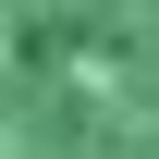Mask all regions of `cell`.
Returning <instances> with one entry per match:
<instances>
[{
  "instance_id": "cell-1",
  "label": "cell",
  "mask_w": 159,
  "mask_h": 159,
  "mask_svg": "<svg viewBox=\"0 0 159 159\" xmlns=\"http://www.w3.org/2000/svg\"><path fill=\"white\" fill-rule=\"evenodd\" d=\"M0 159H159V0H0Z\"/></svg>"
}]
</instances>
